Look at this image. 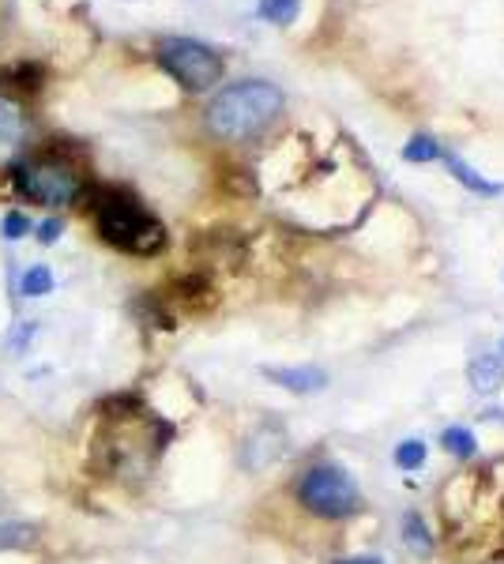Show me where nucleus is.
<instances>
[{
  "label": "nucleus",
  "mask_w": 504,
  "mask_h": 564,
  "mask_svg": "<svg viewBox=\"0 0 504 564\" xmlns=\"http://www.w3.org/2000/svg\"><path fill=\"white\" fill-rule=\"evenodd\" d=\"M283 91L268 79H241L222 87L204 110L207 132L222 143L256 140L283 113Z\"/></svg>",
  "instance_id": "3"
},
{
  "label": "nucleus",
  "mask_w": 504,
  "mask_h": 564,
  "mask_svg": "<svg viewBox=\"0 0 504 564\" xmlns=\"http://www.w3.org/2000/svg\"><path fill=\"white\" fill-rule=\"evenodd\" d=\"M335 564H384L380 557H347V561H335Z\"/></svg>",
  "instance_id": "22"
},
{
  "label": "nucleus",
  "mask_w": 504,
  "mask_h": 564,
  "mask_svg": "<svg viewBox=\"0 0 504 564\" xmlns=\"http://www.w3.org/2000/svg\"><path fill=\"white\" fill-rule=\"evenodd\" d=\"M256 16L275 23V27H290L301 16V0H260L256 4Z\"/></svg>",
  "instance_id": "15"
},
{
  "label": "nucleus",
  "mask_w": 504,
  "mask_h": 564,
  "mask_svg": "<svg viewBox=\"0 0 504 564\" xmlns=\"http://www.w3.org/2000/svg\"><path fill=\"white\" fill-rule=\"evenodd\" d=\"M426 455H429L426 440L410 437V440H403V444L395 448V467H399V470H422V467H426Z\"/></svg>",
  "instance_id": "19"
},
{
  "label": "nucleus",
  "mask_w": 504,
  "mask_h": 564,
  "mask_svg": "<svg viewBox=\"0 0 504 564\" xmlns=\"http://www.w3.org/2000/svg\"><path fill=\"white\" fill-rule=\"evenodd\" d=\"M57 290V275L49 264H31L16 282V298H49Z\"/></svg>",
  "instance_id": "12"
},
{
  "label": "nucleus",
  "mask_w": 504,
  "mask_h": 564,
  "mask_svg": "<svg viewBox=\"0 0 504 564\" xmlns=\"http://www.w3.org/2000/svg\"><path fill=\"white\" fill-rule=\"evenodd\" d=\"M155 61L181 91L192 94L211 91L222 79V72H226V61H222L219 49H211L200 38H181V34H170V38L158 42Z\"/></svg>",
  "instance_id": "4"
},
{
  "label": "nucleus",
  "mask_w": 504,
  "mask_h": 564,
  "mask_svg": "<svg viewBox=\"0 0 504 564\" xmlns=\"http://www.w3.org/2000/svg\"><path fill=\"white\" fill-rule=\"evenodd\" d=\"M441 448L448 455H456V459H471L478 452V437H474L471 429H463V425H448L441 433Z\"/></svg>",
  "instance_id": "16"
},
{
  "label": "nucleus",
  "mask_w": 504,
  "mask_h": 564,
  "mask_svg": "<svg viewBox=\"0 0 504 564\" xmlns=\"http://www.w3.org/2000/svg\"><path fill=\"white\" fill-rule=\"evenodd\" d=\"M87 211L95 219L98 237L110 249L125 252V256H158L166 249V226L140 196L125 185H91L87 188Z\"/></svg>",
  "instance_id": "1"
},
{
  "label": "nucleus",
  "mask_w": 504,
  "mask_h": 564,
  "mask_svg": "<svg viewBox=\"0 0 504 564\" xmlns=\"http://www.w3.org/2000/svg\"><path fill=\"white\" fill-rule=\"evenodd\" d=\"M38 527L27 519H0V553H23V549L38 546Z\"/></svg>",
  "instance_id": "11"
},
{
  "label": "nucleus",
  "mask_w": 504,
  "mask_h": 564,
  "mask_svg": "<svg viewBox=\"0 0 504 564\" xmlns=\"http://www.w3.org/2000/svg\"><path fill=\"white\" fill-rule=\"evenodd\" d=\"M290 448V440H286V429L279 422H260L252 429L245 444H241V467L245 470H268L271 463H279Z\"/></svg>",
  "instance_id": "7"
},
{
  "label": "nucleus",
  "mask_w": 504,
  "mask_h": 564,
  "mask_svg": "<svg viewBox=\"0 0 504 564\" xmlns=\"http://www.w3.org/2000/svg\"><path fill=\"white\" fill-rule=\"evenodd\" d=\"M441 158L448 162V170H452V177H456L459 185H467L471 192H478V196H501V192H504V185H497V181H486L482 173L474 170L471 162H463L459 155H448V151H444Z\"/></svg>",
  "instance_id": "13"
},
{
  "label": "nucleus",
  "mask_w": 504,
  "mask_h": 564,
  "mask_svg": "<svg viewBox=\"0 0 504 564\" xmlns=\"http://www.w3.org/2000/svg\"><path fill=\"white\" fill-rule=\"evenodd\" d=\"M441 143L433 136H410V143H403V162H414V166H426L433 158H441Z\"/></svg>",
  "instance_id": "18"
},
{
  "label": "nucleus",
  "mask_w": 504,
  "mask_h": 564,
  "mask_svg": "<svg viewBox=\"0 0 504 564\" xmlns=\"http://www.w3.org/2000/svg\"><path fill=\"white\" fill-rule=\"evenodd\" d=\"M403 542H407L418 557H429V553H433V534H429L426 519L418 516V512H407V516H403Z\"/></svg>",
  "instance_id": "14"
},
{
  "label": "nucleus",
  "mask_w": 504,
  "mask_h": 564,
  "mask_svg": "<svg viewBox=\"0 0 504 564\" xmlns=\"http://www.w3.org/2000/svg\"><path fill=\"white\" fill-rule=\"evenodd\" d=\"M34 234V219L27 215V211H19V207H8L4 215H0V237L4 241H23V237H31Z\"/></svg>",
  "instance_id": "17"
},
{
  "label": "nucleus",
  "mask_w": 504,
  "mask_h": 564,
  "mask_svg": "<svg viewBox=\"0 0 504 564\" xmlns=\"http://www.w3.org/2000/svg\"><path fill=\"white\" fill-rule=\"evenodd\" d=\"M8 181L23 204L46 207V211H64L79 204L91 188L83 162L68 147H42L34 155H23L8 170Z\"/></svg>",
  "instance_id": "2"
},
{
  "label": "nucleus",
  "mask_w": 504,
  "mask_h": 564,
  "mask_svg": "<svg viewBox=\"0 0 504 564\" xmlns=\"http://www.w3.org/2000/svg\"><path fill=\"white\" fill-rule=\"evenodd\" d=\"M467 376H471V388L478 395L501 392V388H504V361L493 358V354H478V358L471 361Z\"/></svg>",
  "instance_id": "10"
},
{
  "label": "nucleus",
  "mask_w": 504,
  "mask_h": 564,
  "mask_svg": "<svg viewBox=\"0 0 504 564\" xmlns=\"http://www.w3.org/2000/svg\"><path fill=\"white\" fill-rule=\"evenodd\" d=\"M27 132H31V110L27 98L0 91V170H12L23 151H27Z\"/></svg>",
  "instance_id": "6"
},
{
  "label": "nucleus",
  "mask_w": 504,
  "mask_h": 564,
  "mask_svg": "<svg viewBox=\"0 0 504 564\" xmlns=\"http://www.w3.org/2000/svg\"><path fill=\"white\" fill-rule=\"evenodd\" d=\"M46 64L42 61H31V57H23V61L8 64V68H0V91L8 94H19V98H27V94H38L46 87Z\"/></svg>",
  "instance_id": "9"
},
{
  "label": "nucleus",
  "mask_w": 504,
  "mask_h": 564,
  "mask_svg": "<svg viewBox=\"0 0 504 564\" xmlns=\"http://www.w3.org/2000/svg\"><path fill=\"white\" fill-rule=\"evenodd\" d=\"M61 234H64V219L61 215H49V219H42V222H34V241L38 245H57L61 241Z\"/></svg>",
  "instance_id": "21"
},
{
  "label": "nucleus",
  "mask_w": 504,
  "mask_h": 564,
  "mask_svg": "<svg viewBox=\"0 0 504 564\" xmlns=\"http://www.w3.org/2000/svg\"><path fill=\"white\" fill-rule=\"evenodd\" d=\"M501 354H504V339H501Z\"/></svg>",
  "instance_id": "23"
},
{
  "label": "nucleus",
  "mask_w": 504,
  "mask_h": 564,
  "mask_svg": "<svg viewBox=\"0 0 504 564\" xmlns=\"http://www.w3.org/2000/svg\"><path fill=\"white\" fill-rule=\"evenodd\" d=\"M294 493H298L301 508H309L320 519H347L362 508V493L350 482V474L331 463H316L305 470Z\"/></svg>",
  "instance_id": "5"
},
{
  "label": "nucleus",
  "mask_w": 504,
  "mask_h": 564,
  "mask_svg": "<svg viewBox=\"0 0 504 564\" xmlns=\"http://www.w3.org/2000/svg\"><path fill=\"white\" fill-rule=\"evenodd\" d=\"M34 335H38V320H16V328L8 335V350H12V354H27L34 343Z\"/></svg>",
  "instance_id": "20"
},
{
  "label": "nucleus",
  "mask_w": 504,
  "mask_h": 564,
  "mask_svg": "<svg viewBox=\"0 0 504 564\" xmlns=\"http://www.w3.org/2000/svg\"><path fill=\"white\" fill-rule=\"evenodd\" d=\"M260 373L268 376L271 384H279L283 392L294 395H313L328 388V373L316 369V365H264Z\"/></svg>",
  "instance_id": "8"
}]
</instances>
